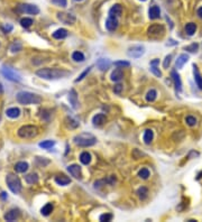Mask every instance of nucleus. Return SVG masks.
Returning <instances> with one entry per match:
<instances>
[{
  "mask_svg": "<svg viewBox=\"0 0 202 222\" xmlns=\"http://www.w3.org/2000/svg\"><path fill=\"white\" fill-rule=\"evenodd\" d=\"M110 61L107 59H100L97 61V67H98L100 71H107L108 69H109V66H110Z\"/></svg>",
  "mask_w": 202,
  "mask_h": 222,
  "instance_id": "6ab92c4d",
  "label": "nucleus"
},
{
  "mask_svg": "<svg viewBox=\"0 0 202 222\" xmlns=\"http://www.w3.org/2000/svg\"><path fill=\"white\" fill-rule=\"evenodd\" d=\"M106 121H107V117H106L103 113L95 114V117H93V119H92V122H93V124H95V127H100V126H102Z\"/></svg>",
  "mask_w": 202,
  "mask_h": 222,
  "instance_id": "dca6fc26",
  "label": "nucleus"
},
{
  "mask_svg": "<svg viewBox=\"0 0 202 222\" xmlns=\"http://www.w3.org/2000/svg\"><path fill=\"white\" fill-rule=\"evenodd\" d=\"M91 69H92V66H89L88 69H85V70H84V72H82V74L80 75V76H79L78 78H75V82H80V81H82V80H83V78H84L85 76H87V75H88L89 73H90Z\"/></svg>",
  "mask_w": 202,
  "mask_h": 222,
  "instance_id": "79ce46f5",
  "label": "nucleus"
},
{
  "mask_svg": "<svg viewBox=\"0 0 202 222\" xmlns=\"http://www.w3.org/2000/svg\"><path fill=\"white\" fill-rule=\"evenodd\" d=\"M121 91H122V85L121 84H117V85H115V88H114V92L116 93V94H120L121 93Z\"/></svg>",
  "mask_w": 202,
  "mask_h": 222,
  "instance_id": "09e8293b",
  "label": "nucleus"
},
{
  "mask_svg": "<svg viewBox=\"0 0 202 222\" xmlns=\"http://www.w3.org/2000/svg\"><path fill=\"white\" fill-rule=\"evenodd\" d=\"M110 78H111V81H114V82L121 81V78H124V73H122V71H121L120 67H118V69L115 70L114 72L111 73Z\"/></svg>",
  "mask_w": 202,
  "mask_h": 222,
  "instance_id": "4be33fe9",
  "label": "nucleus"
},
{
  "mask_svg": "<svg viewBox=\"0 0 202 222\" xmlns=\"http://www.w3.org/2000/svg\"><path fill=\"white\" fill-rule=\"evenodd\" d=\"M65 122H66V126L68 128H71V129H74V128H78L79 127V122L76 120H74L73 118L71 117H66L65 119Z\"/></svg>",
  "mask_w": 202,
  "mask_h": 222,
  "instance_id": "72a5a7b5",
  "label": "nucleus"
},
{
  "mask_svg": "<svg viewBox=\"0 0 202 222\" xmlns=\"http://www.w3.org/2000/svg\"><path fill=\"white\" fill-rule=\"evenodd\" d=\"M160 64V59H153L150 62V65H158Z\"/></svg>",
  "mask_w": 202,
  "mask_h": 222,
  "instance_id": "3c124183",
  "label": "nucleus"
},
{
  "mask_svg": "<svg viewBox=\"0 0 202 222\" xmlns=\"http://www.w3.org/2000/svg\"><path fill=\"white\" fill-rule=\"evenodd\" d=\"M68 32L65 29V28H60V29L55 30L54 33H53V37L55 39H63L68 37Z\"/></svg>",
  "mask_w": 202,
  "mask_h": 222,
  "instance_id": "5701e85b",
  "label": "nucleus"
},
{
  "mask_svg": "<svg viewBox=\"0 0 202 222\" xmlns=\"http://www.w3.org/2000/svg\"><path fill=\"white\" fill-rule=\"evenodd\" d=\"M156 98H157V92H156V90H154V89H150V91L146 93V100L148 102L155 101Z\"/></svg>",
  "mask_w": 202,
  "mask_h": 222,
  "instance_id": "7c9ffc66",
  "label": "nucleus"
},
{
  "mask_svg": "<svg viewBox=\"0 0 202 222\" xmlns=\"http://www.w3.org/2000/svg\"><path fill=\"white\" fill-rule=\"evenodd\" d=\"M51 1H52V3L57 5L60 7H66V5H68L66 0H51Z\"/></svg>",
  "mask_w": 202,
  "mask_h": 222,
  "instance_id": "de8ad7c7",
  "label": "nucleus"
},
{
  "mask_svg": "<svg viewBox=\"0 0 202 222\" xmlns=\"http://www.w3.org/2000/svg\"><path fill=\"white\" fill-rule=\"evenodd\" d=\"M1 73H2L3 76H5L7 80H9V81H13V82H20L21 81L20 75L18 74L16 71H14L13 69L8 67V66H2V69H1Z\"/></svg>",
  "mask_w": 202,
  "mask_h": 222,
  "instance_id": "0eeeda50",
  "label": "nucleus"
},
{
  "mask_svg": "<svg viewBox=\"0 0 202 222\" xmlns=\"http://www.w3.org/2000/svg\"><path fill=\"white\" fill-rule=\"evenodd\" d=\"M36 74L44 80H59L70 75V72L61 69H39Z\"/></svg>",
  "mask_w": 202,
  "mask_h": 222,
  "instance_id": "f257e3e1",
  "label": "nucleus"
},
{
  "mask_svg": "<svg viewBox=\"0 0 202 222\" xmlns=\"http://www.w3.org/2000/svg\"><path fill=\"white\" fill-rule=\"evenodd\" d=\"M74 1H82V0H74Z\"/></svg>",
  "mask_w": 202,
  "mask_h": 222,
  "instance_id": "6e6d98bb",
  "label": "nucleus"
},
{
  "mask_svg": "<svg viewBox=\"0 0 202 222\" xmlns=\"http://www.w3.org/2000/svg\"><path fill=\"white\" fill-rule=\"evenodd\" d=\"M20 49H21V43H20L19 40H15V42L11 44V46H10V51H11V53L19 52Z\"/></svg>",
  "mask_w": 202,
  "mask_h": 222,
  "instance_id": "4c0bfd02",
  "label": "nucleus"
},
{
  "mask_svg": "<svg viewBox=\"0 0 202 222\" xmlns=\"http://www.w3.org/2000/svg\"><path fill=\"white\" fill-rule=\"evenodd\" d=\"M144 53H145V48H144L143 46L140 45H135V46H131L128 48V56L129 57H133V59H139L142 56L144 55Z\"/></svg>",
  "mask_w": 202,
  "mask_h": 222,
  "instance_id": "9d476101",
  "label": "nucleus"
},
{
  "mask_svg": "<svg viewBox=\"0 0 202 222\" xmlns=\"http://www.w3.org/2000/svg\"><path fill=\"white\" fill-rule=\"evenodd\" d=\"M52 211H53L52 203H47V204H45V205H44V206L42 208V210H41L42 214H43V216H49V214L52 213Z\"/></svg>",
  "mask_w": 202,
  "mask_h": 222,
  "instance_id": "473e14b6",
  "label": "nucleus"
},
{
  "mask_svg": "<svg viewBox=\"0 0 202 222\" xmlns=\"http://www.w3.org/2000/svg\"><path fill=\"white\" fill-rule=\"evenodd\" d=\"M18 216H19V210L18 209H11L10 211H8V212L5 214V220L11 222V221H15Z\"/></svg>",
  "mask_w": 202,
  "mask_h": 222,
  "instance_id": "f3484780",
  "label": "nucleus"
},
{
  "mask_svg": "<svg viewBox=\"0 0 202 222\" xmlns=\"http://www.w3.org/2000/svg\"><path fill=\"white\" fill-rule=\"evenodd\" d=\"M150 71L153 73L154 75H156V76H162V72L160 71V69L157 67V65H150Z\"/></svg>",
  "mask_w": 202,
  "mask_h": 222,
  "instance_id": "c03bdc74",
  "label": "nucleus"
},
{
  "mask_svg": "<svg viewBox=\"0 0 202 222\" xmlns=\"http://www.w3.org/2000/svg\"><path fill=\"white\" fill-rule=\"evenodd\" d=\"M6 182H7L8 187H9V189L13 193L18 194V193L20 192V189H21V183H20L19 178H18L16 175H14V174H8L6 177Z\"/></svg>",
  "mask_w": 202,
  "mask_h": 222,
  "instance_id": "39448f33",
  "label": "nucleus"
},
{
  "mask_svg": "<svg viewBox=\"0 0 202 222\" xmlns=\"http://www.w3.org/2000/svg\"><path fill=\"white\" fill-rule=\"evenodd\" d=\"M33 24H34V21L32 18H23V19L20 20V25L23 27H25V28H29Z\"/></svg>",
  "mask_w": 202,
  "mask_h": 222,
  "instance_id": "ea45409f",
  "label": "nucleus"
},
{
  "mask_svg": "<svg viewBox=\"0 0 202 222\" xmlns=\"http://www.w3.org/2000/svg\"><path fill=\"white\" fill-rule=\"evenodd\" d=\"M25 181H26L28 184L38 183V175H37V174H28V175L25 177Z\"/></svg>",
  "mask_w": 202,
  "mask_h": 222,
  "instance_id": "2f4dec72",
  "label": "nucleus"
},
{
  "mask_svg": "<svg viewBox=\"0 0 202 222\" xmlns=\"http://www.w3.org/2000/svg\"><path fill=\"white\" fill-rule=\"evenodd\" d=\"M68 173L71 174L72 176L78 178V180H81L82 178V172H81V167L79 166L78 164H73V165H70L68 167Z\"/></svg>",
  "mask_w": 202,
  "mask_h": 222,
  "instance_id": "9b49d317",
  "label": "nucleus"
},
{
  "mask_svg": "<svg viewBox=\"0 0 202 222\" xmlns=\"http://www.w3.org/2000/svg\"><path fill=\"white\" fill-rule=\"evenodd\" d=\"M38 135V128L33 124H25L18 129V136L23 139H32Z\"/></svg>",
  "mask_w": 202,
  "mask_h": 222,
  "instance_id": "20e7f679",
  "label": "nucleus"
},
{
  "mask_svg": "<svg viewBox=\"0 0 202 222\" xmlns=\"http://www.w3.org/2000/svg\"><path fill=\"white\" fill-rule=\"evenodd\" d=\"M106 27L109 32H115L118 28V19L117 17L109 16L108 17L107 21H106Z\"/></svg>",
  "mask_w": 202,
  "mask_h": 222,
  "instance_id": "f8f14e48",
  "label": "nucleus"
},
{
  "mask_svg": "<svg viewBox=\"0 0 202 222\" xmlns=\"http://www.w3.org/2000/svg\"><path fill=\"white\" fill-rule=\"evenodd\" d=\"M54 145H55L54 140H45L39 143V147L43 148V149H51L52 147H54Z\"/></svg>",
  "mask_w": 202,
  "mask_h": 222,
  "instance_id": "f704fd0d",
  "label": "nucleus"
},
{
  "mask_svg": "<svg viewBox=\"0 0 202 222\" xmlns=\"http://www.w3.org/2000/svg\"><path fill=\"white\" fill-rule=\"evenodd\" d=\"M68 101H70V105H72L73 109H78L79 108V99H78V94H76V91L74 89H72L70 93H68Z\"/></svg>",
  "mask_w": 202,
  "mask_h": 222,
  "instance_id": "ddd939ff",
  "label": "nucleus"
},
{
  "mask_svg": "<svg viewBox=\"0 0 202 222\" xmlns=\"http://www.w3.org/2000/svg\"><path fill=\"white\" fill-rule=\"evenodd\" d=\"M154 138V132L153 130H150V129H147V130H145V132H144V143L146 145H150V143H152V140H153Z\"/></svg>",
  "mask_w": 202,
  "mask_h": 222,
  "instance_id": "bb28decb",
  "label": "nucleus"
},
{
  "mask_svg": "<svg viewBox=\"0 0 202 222\" xmlns=\"http://www.w3.org/2000/svg\"><path fill=\"white\" fill-rule=\"evenodd\" d=\"M73 140H74V144L80 146V147H90L97 143V138L91 134L83 132V134L75 136Z\"/></svg>",
  "mask_w": 202,
  "mask_h": 222,
  "instance_id": "7ed1b4c3",
  "label": "nucleus"
},
{
  "mask_svg": "<svg viewBox=\"0 0 202 222\" xmlns=\"http://www.w3.org/2000/svg\"><path fill=\"white\" fill-rule=\"evenodd\" d=\"M196 32V25L194 23H189L185 25V33L189 36H193Z\"/></svg>",
  "mask_w": 202,
  "mask_h": 222,
  "instance_id": "cd10ccee",
  "label": "nucleus"
},
{
  "mask_svg": "<svg viewBox=\"0 0 202 222\" xmlns=\"http://www.w3.org/2000/svg\"><path fill=\"white\" fill-rule=\"evenodd\" d=\"M17 10L19 13H29V15H37L39 13L38 7L35 6V5H30V3H23V5H19Z\"/></svg>",
  "mask_w": 202,
  "mask_h": 222,
  "instance_id": "6e6552de",
  "label": "nucleus"
},
{
  "mask_svg": "<svg viewBox=\"0 0 202 222\" xmlns=\"http://www.w3.org/2000/svg\"><path fill=\"white\" fill-rule=\"evenodd\" d=\"M172 78L174 81V85H175V90L176 92H181L182 91V82H181V78H180V74L176 72L175 70L172 71Z\"/></svg>",
  "mask_w": 202,
  "mask_h": 222,
  "instance_id": "4468645a",
  "label": "nucleus"
},
{
  "mask_svg": "<svg viewBox=\"0 0 202 222\" xmlns=\"http://www.w3.org/2000/svg\"><path fill=\"white\" fill-rule=\"evenodd\" d=\"M201 177H202V172H200V173L198 174V176H196V180H200Z\"/></svg>",
  "mask_w": 202,
  "mask_h": 222,
  "instance_id": "864d4df0",
  "label": "nucleus"
},
{
  "mask_svg": "<svg viewBox=\"0 0 202 222\" xmlns=\"http://www.w3.org/2000/svg\"><path fill=\"white\" fill-rule=\"evenodd\" d=\"M6 114H7V117L11 118V119H16V118L19 117L20 110L18 108H9V109H7Z\"/></svg>",
  "mask_w": 202,
  "mask_h": 222,
  "instance_id": "393cba45",
  "label": "nucleus"
},
{
  "mask_svg": "<svg viewBox=\"0 0 202 222\" xmlns=\"http://www.w3.org/2000/svg\"><path fill=\"white\" fill-rule=\"evenodd\" d=\"M140 1H145V0H140Z\"/></svg>",
  "mask_w": 202,
  "mask_h": 222,
  "instance_id": "4d7b16f0",
  "label": "nucleus"
},
{
  "mask_svg": "<svg viewBox=\"0 0 202 222\" xmlns=\"http://www.w3.org/2000/svg\"><path fill=\"white\" fill-rule=\"evenodd\" d=\"M193 74H194V81L200 90H202V75L196 64H193Z\"/></svg>",
  "mask_w": 202,
  "mask_h": 222,
  "instance_id": "2eb2a0df",
  "label": "nucleus"
},
{
  "mask_svg": "<svg viewBox=\"0 0 202 222\" xmlns=\"http://www.w3.org/2000/svg\"><path fill=\"white\" fill-rule=\"evenodd\" d=\"M72 59L75 61V62H83L85 59V57H84V55H83V53L76 51V52H74L72 54Z\"/></svg>",
  "mask_w": 202,
  "mask_h": 222,
  "instance_id": "c9c22d12",
  "label": "nucleus"
},
{
  "mask_svg": "<svg viewBox=\"0 0 202 222\" xmlns=\"http://www.w3.org/2000/svg\"><path fill=\"white\" fill-rule=\"evenodd\" d=\"M188 61H189V55H188V54H181V55L177 57V59H176L175 67L177 70L182 69L183 66H184V64H185Z\"/></svg>",
  "mask_w": 202,
  "mask_h": 222,
  "instance_id": "a211bd4d",
  "label": "nucleus"
},
{
  "mask_svg": "<svg viewBox=\"0 0 202 222\" xmlns=\"http://www.w3.org/2000/svg\"><path fill=\"white\" fill-rule=\"evenodd\" d=\"M164 33H165L164 26L163 25H158V24L152 25V26L148 27V29H147L148 36H150L152 38H160V37L163 36Z\"/></svg>",
  "mask_w": 202,
  "mask_h": 222,
  "instance_id": "423d86ee",
  "label": "nucleus"
},
{
  "mask_svg": "<svg viewBox=\"0 0 202 222\" xmlns=\"http://www.w3.org/2000/svg\"><path fill=\"white\" fill-rule=\"evenodd\" d=\"M138 176L143 180H147L148 177L150 176V172L148 170V168H142V170L138 172Z\"/></svg>",
  "mask_w": 202,
  "mask_h": 222,
  "instance_id": "58836bf2",
  "label": "nucleus"
},
{
  "mask_svg": "<svg viewBox=\"0 0 202 222\" xmlns=\"http://www.w3.org/2000/svg\"><path fill=\"white\" fill-rule=\"evenodd\" d=\"M3 29L6 30L7 33H9V32H11V30H13V26L7 24V25H5V26H3Z\"/></svg>",
  "mask_w": 202,
  "mask_h": 222,
  "instance_id": "8fccbe9b",
  "label": "nucleus"
},
{
  "mask_svg": "<svg viewBox=\"0 0 202 222\" xmlns=\"http://www.w3.org/2000/svg\"><path fill=\"white\" fill-rule=\"evenodd\" d=\"M148 16H150V19H157L161 17V10L158 6H153L150 7V11H148Z\"/></svg>",
  "mask_w": 202,
  "mask_h": 222,
  "instance_id": "aec40b11",
  "label": "nucleus"
},
{
  "mask_svg": "<svg viewBox=\"0 0 202 222\" xmlns=\"http://www.w3.org/2000/svg\"><path fill=\"white\" fill-rule=\"evenodd\" d=\"M111 219H112V214H110V213H104V214H101L100 218H99L100 221H111Z\"/></svg>",
  "mask_w": 202,
  "mask_h": 222,
  "instance_id": "a18cd8bd",
  "label": "nucleus"
},
{
  "mask_svg": "<svg viewBox=\"0 0 202 222\" xmlns=\"http://www.w3.org/2000/svg\"><path fill=\"white\" fill-rule=\"evenodd\" d=\"M172 57H173L172 54H169V55H167L166 57H165V59H164V62H163L164 69H167V67L169 66V64H171V61H172Z\"/></svg>",
  "mask_w": 202,
  "mask_h": 222,
  "instance_id": "49530a36",
  "label": "nucleus"
},
{
  "mask_svg": "<svg viewBox=\"0 0 202 222\" xmlns=\"http://www.w3.org/2000/svg\"><path fill=\"white\" fill-rule=\"evenodd\" d=\"M115 65L117 67H128V66H130V63L127 61H117V62H115Z\"/></svg>",
  "mask_w": 202,
  "mask_h": 222,
  "instance_id": "37998d69",
  "label": "nucleus"
},
{
  "mask_svg": "<svg viewBox=\"0 0 202 222\" xmlns=\"http://www.w3.org/2000/svg\"><path fill=\"white\" fill-rule=\"evenodd\" d=\"M198 48H199V44H198V43H192L191 45L185 46V47H184V49L188 51V52H190V53H196V51H198Z\"/></svg>",
  "mask_w": 202,
  "mask_h": 222,
  "instance_id": "a19ab883",
  "label": "nucleus"
},
{
  "mask_svg": "<svg viewBox=\"0 0 202 222\" xmlns=\"http://www.w3.org/2000/svg\"><path fill=\"white\" fill-rule=\"evenodd\" d=\"M196 13H198V16H199V18H201V19H202V7H200L199 9H198Z\"/></svg>",
  "mask_w": 202,
  "mask_h": 222,
  "instance_id": "603ef678",
  "label": "nucleus"
},
{
  "mask_svg": "<svg viewBox=\"0 0 202 222\" xmlns=\"http://www.w3.org/2000/svg\"><path fill=\"white\" fill-rule=\"evenodd\" d=\"M122 13V7L121 5L117 3V5H115L110 8L109 10V16H114V17H119Z\"/></svg>",
  "mask_w": 202,
  "mask_h": 222,
  "instance_id": "412c9836",
  "label": "nucleus"
},
{
  "mask_svg": "<svg viewBox=\"0 0 202 222\" xmlns=\"http://www.w3.org/2000/svg\"><path fill=\"white\" fill-rule=\"evenodd\" d=\"M185 122L190 127H194V126L198 124V119H196L194 116H188V117L185 118Z\"/></svg>",
  "mask_w": 202,
  "mask_h": 222,
  "instance_id": "e433bc0d",
  "label": "nucleus"
},
{
  "mask_svg": "<svg viewBox=\"0 0 202 222\" xmlns=\"http://www.w3.org/2000/svg\"><path fill=\"white\" fill-rule=\"evenodd\" d=\"M16 98L17 101L19 102L20 105H38L42 102V98L35 93H32V92H18Z\"/></svg>",
  "mask_w": 202,
  "mask_h": 222,
  "instance_id": "f03ea898",
  "label": "nucleus"
},
{
  "mask_svg": "<svg viewBox=\"0 0 202 222\" xmlns=\"http://www.w3.org/2000/svg\"><path fill=\"white\" fill-rule=\"evenodd\" d=\"M55 182L61 186H65L71 183V180L68 177H66L65 175H60V176L55 177Z\"/></svg>",
  "mask_w": 202,
  "mask_h": 222,
  "instance_id": "a878e982",
  "label": "nucleus"
},
{
  "mask_svg": "<svg viewBox=\"0 0 202 222\" xmlns=\"http://www.w3.org/2000/svg\"><path fill=\"white\" fill-rule=\"evenodd\" d=\"M80 160H81V163L83 164V165L90 164V162H91V154L88 153V151L81 153V155H80Z\"/></svg>",
  "mask_w": 202,
  "mask_h": 222,
  "instance_id": "c85d7f7f",
  "label": "nucleus"
},
{
  "mask_svg": "<svg viewBox=\"0 0 202 222\" xmlns=\"http://www.w3.org/2000/svg\"><path fill=\"white\" fill-rule=\"evenodd\" d=\"M3 92V89H2V85L0 84V93H2Z\"/></svg>",
  "mask_w": 202,
  "mask_h": 222,
  "instance_id": "5fc2aeb1",
  "label": "nucleus"
},
{
  "mask_svg": "<svg viewBox=\"0 0 202 222\" xmlns=\"http://www.w3.org/2000/svg\"><path fill=\"white\" fill-rule=\"evenodd\" d=\"M137 194H138V197L140 200H145L148 195V189L145 187V186H142V187L137 189Z\"/></svg>",
  "mask_w": 202,
  "mask_h": 222,
  "instance_id": "c756f323",
  "label": "nucleus"
},
{
  "mask_svg": "<svg viewBox=\"0 0 202 222\" xmlns=\"http://www.w3.org/2000/svg\"><path fill=\"white\" fill-rule=\"evenodd\" d=\"M28 170V164L26 162H18L15 165V170L17 173H25Z\"/></svg>",
  "mask_w": 202,
  "mask_h": 222,
  "instance_id": "b1692460",
  "label": "nucleus"
},
{
  "mask_svg": "<svg viewBox=\"0 0 202 222\" xmlns=\"http://www.w3.org/2000/svg\"><path fill=\"white\" fill-rule=\"evenodd\" d=\"M57 19L65 25H73L76 21L75 16L71 13H57Z\"/></svg>",
  "mask_w": 202,
  "mask_h": 222,
  "instance_id": "1a4fd4ad",
  "label": "nucleus"
}]
</instances>
